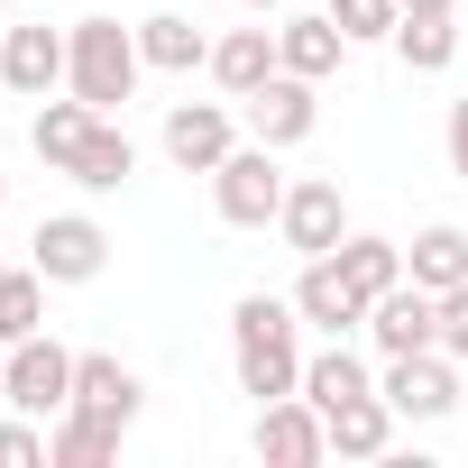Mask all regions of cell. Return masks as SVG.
<instances>
[{"mask_svg": "<svg viewBox=\"0 0 468 468\" xmlns=\"http://www.w3.org/2000/svg\"><path fill=\"white\" fill-rule=\"evenodd\" d=\"M303 313L294 294H239V313H229V358H239V395L276 404V395H303V349H294Z\"/></svg>", "mask_w": 468, "mask_h": 468, "instance_id": "obj_1", "label": "cell"}, {"mask_svg": "<svg viewBox=\"0 0 468 468\" xmlns=\"http://www.w3.org/2000/svg\"><path fill=\"white\" fill-rule=\"evenodd\" d=\"M138 74H147L138 28H120V19H74V28H65V92H74V101H92L101 120L138 92Z\"/></svg>", "mask_w": 468, "mask_h": 468, "instance_id": "obj_2", "label": "cell"}, {"mask_svg": "<svg viewBox=\"0 0 468 468\" xmlns=\"http://www.w3.org/2000/svg\"><path fill=\"white\" fill-rule=\"evenodd\" d=\"M211 211H220L229 229H267V220L285 211V165H276V147H229V156L211 165Z\"/></svg>", "mask_w": 468, "mask_h": 468, "instance_id": "obj_3", "label": "cell"}, {"mask_svg": "<svg viewBox=\"0 0 468 468\" xmlns=\"http://www.w3.org/2000/svg\"><path fill=\"white\" fill-rule=\"evenodd\" d=\"M459 358L450 349H404V358H386V404H395V422H441V413H459Z\"/></svg>", "mask_w": 468, "mask_h": 468, "instance_id": "obj_4", "label": "cell"}, {"mask_svg": "<svg viewBox=\"0 0 468 468\" xmlns=\"http://www.w3.org/2000/svg\"><path fill=\"white\" fill-rule=\"evenodd\" d=\"M28 267H37L47 285H92V276L111 267V229H101L92 211H56V220H37Z\"/></svg>", "mask_w": 468, "mask_h": 468, "instance_id": "obj_5", "label": "cell"}, {"mask_svg": "<svg viewBox=\"0 0 468 468\" xmlns=\"http://www.w3.org/2000/svg\"><path fill=\"white\" fill-rule=\"evenodd\" d=\"M0 404H10V413H65L74 404V349H56L47 331L37 340H19L10 349V367H0Z\"/></svg>", "mask_w": 468, "mask_h": 468, "instance_id": "obj_6", "label": "cell"}, {"mask_svg": "<svg viewBox=\"0 0 468 468\" xmlns=\"http://www.w3.org/2000/svg\"><path fill=\"white\" fill-rule=\"evenodd\" d=\"M276 229H285V249H294V258H331V249L349 239V202H340V184H331V175H303V184H285V211H276Z\"/></svg>", "mask_w": 468, "mask_h": 468, "instance_id": "obj_7", "label": "cell"}, {"mask_svg": "<svg viewBox=\"0 0 468 468\" xmlns=\"http://www.w3.org/2000/svg\"><path fill=\"white\" fill-rule=\"evenodd\" d=\"M258 459H267V468H313V459H331V422H322V404H313V395H276V404H258Z\"/></svg>", "mask_w": 468, "mask_h": 468, "instance_id": "obj_8", "label": "cell"}, {"mask_svg": "<svg viewBox=\"0 0 468 468\" xmlns=\"http://www.w3.org/2000/svg\"><path fill=\"white\" fill-rule=\"evenodd\" d=\"M322 129V92L303 83V74H267L258 92H249V138L258 147H303Z\"/></svg>", "mask_w": 468, "mask_h": 468, "instance_id": "obj_9", "label": "cell"}, {"mask_svg": "<svg viewBox=\"0 0 468 468\" xmlns=\"http://www.w3.org/2000/svg\"><path fill=\"white\" fill-rule=\"evenodd\" d=\"M367 340H377L386 358H404V349H441V294H422V285L404 276L395 294L367 303Z\"/></svg>", "mask_w": 468, "mask_h": 468, "instance_id": "obj_10", "label": "cell"}, {"mask_svg": "<svg viewBox=\"0 0 468 468\" xmlns=\"http://www.w3.org/2000/svg\"><path fill=\"white\" fill-rule=\"evenodd\" d=\"M229 147H239V129H229L220 101H175V111H165V156H175L184 175H211Z\"/></svg>", "mask_w": 468, "mask_h": 468, "instance_id": "obj_11", "label": "cell"}, {"mask_svg": "<svg viewBox=\"0 0 468 468\" xmlns=\"http://www.w3.org/2000/svg\"><path fill=\"white\" fill-rule=\"evenodd\" d=\"M294 313L313 322V331H331V340H349L358 322H367V294L340 276V258H303V285H294Z\"/></svg>", "mask_w": 468, "mask_h": 468, "instance_id": "obj_12", "label": "cell"}, {"mask_svg": "<svg viewBox=\"0 0 468 468\" xmlns=\"http://www.w3.org/2000/svg\"><path fill=\"white\" fill-rule=\"evenodd\" d=\"M74 404H83V413H101L111 431H129V422H138V404H147V386H138V367H120L111 349H83V358H74Z\"/></svg>", "mask_w": 468, "mask_h": 468, "instance_id": "obj_13", "label": "cell"}, {"mask_svg": "<svg viewBox=\"0 0 468 468\" xmlns=\"http://www.w3.org/2000/svg\"><path fill=\"white\" fill-rule=\"evenodd\" d=\"M0 83H10L19 101H47L65 83V37L56 28H10L0 37Z\"/></svg>", "mask_w": 468, "mask_h": 468, "instance_id": "obj_14", "label": "cell"}, {"mask_svg": "<svg viewBox=\"0 0 468 468\" xmlns=\"http://www.w3.org/2000/svg\"><path fill=\"white\" fill-rule=\"evenodd\" d=\"M267 74H285V56H276V28H229V37H211V83H220L229 101H249Z\"/></svg>", "mask_w": 468, "mask_h": 468, "instance_id": "obj_15", "label": "cell"}, {"mask_svg": "<svg viewBox=\"0 0 468 468\" xmlns=\"http://www.w3.org/2000/svg\"><path fill=\"white\" fill-rule=\"evenodd\" d=\"M276 56H285V74L322 83V74H340L349 37H340V19H331V10H303V19H285V28H276Z\"/></svg>", "mask_w": 468, "mask_h": 468, "instance_id": "obj_16", "label": "cell"}, {"mask_svg": "<svg viewBox=\"0 0 468 468\" xmlns=\"http://www.w3.org/2000/svg\"><path fill=\"white\" fill-rule=\"evenodd\" d=\"M404 276H413L422 294H450V285H468V229H459V220H431V229H413Z\"/></svg>", "mask_w": 468, "mask_h": 468, "instance_id": "obj_17", "label": "cell"}, {"mask_svg": "<svg viewBox=\"0 0 468 468\" xmlns=\"http://www.w3.org/2000/svg\"><path fill=\"white\" fill-rule=\"evenodd\" d=\"M65 175H74L83 193H120V184L138 175V147H129V129H120V120H92V138L74 147V165H65Z\"/></svg>", "mask_w": 468, "mask_h": 468, "instance_id": "obj_18", "label": "cell"}, {"mask_svg": "<svg viewBox=\"0 0 468 468\" xmlns=\"http://www.w3.org/2000/svg\"><path fill=\"white\" fill-rule=\"evenodd\" d=\"M322 422H331V450H340V459H386V441H395V404H386V395H349V404H331Z\"/></svg>", "mask_w": 468, "mask_h": 468, "instance_id": "obj_19", "label": "cell"}, {"mask_svg": "<svg viewBox=\"0 0 468 468\" xmlns=\"http://www.w3.org/2000/svg\"><path fill=\"white\" fill-rule=\"evenodd\" d=\"M138 56H147L156 74H193V65H211V37H202L184 10H156V19H138Z\"/></svg>", "mask_w": 468, "mask_h": 468, "instance_id": "obj_20", "label": "cell"}, {"mask_svg": "<svg viewBox=\"0 0 468 468\" xmlns=\"http://www.w3.org/2000/svg\"><path fill=\"white\" fill-rule=\"evenodd\" d=\"M386 47H395V56H404L413 74H441V65L459 56V19H450V10H404Z\"/></svg>", "mask_w": 468, "mask_h": 468, "instance_id": "obj_21", "label": "cell"}, {"mask_svg": "<svg viewBox=\"0 0 468 468\" xmlns=\"http://www.w3.org/2000/svg\"><path fill=\"white\" fill-rule=\"evenodd\" d=\"M111 450H120V431H111L101 413H83V404H65L56 431H47V468H101Z\"/></svg>", "mask_w": 468, "mask_h": 468, "instance_id": "obj_22", "label": "cell"}, {"mask_svg": "<svg viewBox=\"0 0 468 468\" xmlns=\"http://www.w3.org/2000/svg\"><path fill=\"white\" fill-rule=\"evenodd\" d=\"M331 258H340V276H349V285H358L367 303L404 285V249H395V239H367V229H349V239H340Z\"/></svg>", "mask_w": 468, "mask_h": 468, "instance_id": "obj_23", "label": "cell"}, {"mask_svg": "<svg viewBox=\"0 0 468 468\" xmlns=\"http://www.w3.org/2000/svg\"><path fill=\"white\" fill-rule=\"evenodd\" d=\"M92 120H101V111H92V101H74V92H65V101H47V111H37V120H28V147H37V156H47V165H56V175H65V165H74V147H83V138H92Z\"/></svg>", "mask_w": 468, "mask_h": 468, "instance_id": "obj_24", "label": "cell"}, {"mask_svg": "<svg viewBox=\"0 0 468 468\" xmlns=\"http://www.w3.org/2000/svg\"><path fill=\"white\" fill-rule=\"evenodd\" d=\"M47 331V276L37 267H0V340H37Z\"/></svg>", "mask_w": 468, "mask_h": 468, "instance_id": "obj_25", "label": "cell"}, {"mask_svg": "<svg viewBox=\"0 0 468 468\" xmlns=\"http://www.w3.org/2000/svg\"><path fill=\"white\" fill-rule=\"evenodd\" d=\"M303 395H313V404L331 413V404H349V395H377V386H367L358 349H349V340H331L322 358H303Z\"/></svg>", "mask_w": 468, "mask_h": 468, "instance_id": "obj_26", "label": "cell"}, {"mask_svg": "<svg viewBox=\"0 0 468 468\" xmlns=\"http://www.w3.org/2000/svg\"><path fill=\"white\" fill-rule=\"evenodd\" d=\"M331 19H340V37H349V47H386L404 10H395V0H331Z\"/></svg>", "mask_w": 468, "mask_h": 468, "instance_id": "obj_27", "label": "cell"}, {"mask_svg": "<svg viewBox=\"0 0 468 468\" xmlns=\"http://www.w3.org/2000/svg\"><path fill=\"white\" fill-rule=\"evenodd\" d=\"M0 468H47V431H37V413H28V422H0Z\"/></svg>", "mask_w": 468, "mask_h": 468, "instance_id": "obj_28", "label": "cell"}, {"mask_svg": "<svg viewBox=\"0 0 468 468\" xmlns=\"http://www.w3.org/2000/svg\"><path fill=\"white\" fill-rule=\"evenodd\" d=\"M441 349L468 367V285H450V294H441Z\"/></svg>", "mask_w": 468, "mask_h": 468, "instance_id": "obj_29", "label": "cell"}, {"mask_svg": "<svg viewBox=\"0 0 468 468\" xmlns=\"http://www.w3.org/2000/svg\"><path fill=\"white\" fill-rule=\"evenodd\" d=\"M450 175L468 184V101H450Z\"/></svg>", "mask_w": 468, "mask_h": 468, "instance_id": "obj_30", "label": "cell"}, {"mask_svg": "<svg viewBox=\"0 0 468 468\" xmlns=\"http://www.w3.org/2000/svg\"><path fill=\"white\" fill-rule=\"evenodd\" d=\"M395 10H459V0H395Z\"/></svg>", "mask_w": 468, "mask_h": 468, "instance_id": "obj_31", "label": "cell"}, {"mask_svg": "<svg viewBox=\"0 0 468 468\" xmlns=\"http://www.w3.org/2000/svg\"><path fill=\"white\" fill-rule=\"evenodd\" d=\"M249 10H285V0H249Z\"/></svg>", "mask_w": 468, "mask_h": 468, "instance_id": "obj_32", "label": "cell"}, {"mask_svg": "<svg viewBox=\"0 0 468 468\" xmlns=\"http://www.w3.org/2000/svg\"><path fill=\"white\" fill-rule=\"evenodd\" d=\"M0 202H10V175H0Z\"/></svg>", "mask_w": 468, "mask_h": 468, "instance_id": "obj_33", "label": "cell"}, {"mask_svg": "<svg viewBox=\"0 0 468 468\" xmlns=\"http://www.w3.org/2000/svg\"><path fill=\"white\" fill-rule=\"evenodd\" d=\"M0 367H10V340H0Z\"/></svg>", "mask_w": 468, "mask_h": 468, "instance_id": "obj_34", "label": "cell"}, {"mask_svg": "<svg viewBox=\"0 0 468 468\" xmlns=\"http://www.w3.org/2000/svg\"><path fill=\"white\" fill-rule=\"evenodd\" d=\"M459 413H468V386H459Z\"/></svg>", "mask_w": 468, "mask_h": 468, "instance_id": "obj_35", "label": "cell"}, {"mask_svg": "<svg viewBox=\"0 0 468 468\" xmlns=\"http://www.w3.org/2000/svg\"><path fill=\"white\" fill-rule=\"evenodd\" d=\"M0 37H10V28H0Z\"/></svg>", "mask_w": 468, "mask_h": 468, "instance_id": "obj_36", "label": "cell"}]
</instances>
